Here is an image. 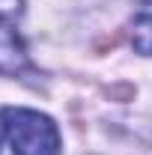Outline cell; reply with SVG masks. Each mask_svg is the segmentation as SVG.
<instances>
[{"label":"cell","instance_id":"1","mask_svg":"<svg viewBox=\"0 0 152 155\" xmlns=\"http://www.w3.org/2000/svg\"><path fill=\"white\" fill-rule=\"evenodd\" d=\"M0 119L15 155H60V131L51 116L27 107H6Z\"/></svg>","mask_w":152,"mask_h":155},{"label":"cell","instance_id":"5","mask_svg":"<svg viewBox=\"0 0 152 155\" xmlns=\"http://www.w3.org/2000/svg\"><path fill=\"white\" fill-rule=\"evenodd\" d=\"M3 134H6V131H3V119H0V137H3Z\"/></svg>","mask_w":152,"mask_h":155},{"label":"cell","instance_id":"4","mask_svg":"<svg viewBox=\"0 0 152 155\" xmlns=\"http://www.w3.org/2000/svg\"><path fill=\"white\" fill-rule=\"evenodd\" d=\"M24 9V0H0V21H15Z\"/></svg>","mask_w":152,"mask_h":155},{"label":"cell","instance_id":"3","mask_svg":"<svg viewBox=\"0 0 152 155\" xmlns=\"http://www.w3.org/2000/svg\"><path fill=\"white\" fill-rule=\"evenodd\" d=\"M131 42L140 54L152 57V3H146L131 21Z\"/></svg>","mask_w":152,"mask_h":155},{"label":"cell","instance_id":"2","mask_svg":"<svg viewBox=\"0 0 152 155\" xmlns=\"http://www.w3.org/2000/svg\"><path fill=\"white\" fill-rule=\"evenodd\" d=\"M30 69V57L21 36L9 27V21H0V75H21Z\"/></svg>","mask_w":152,"mask_h":155}]
</instances>
